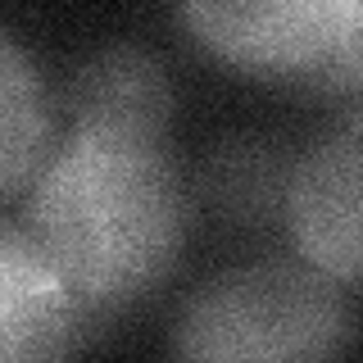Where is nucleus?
<instances>
[{
    "instance_id": "nucleus-1",
    "label": "nucleus",
    "mask_w": 363,
    "mask_h": 363,
    "mask_svg": "<svg viewBox=\"0 0 363 363\" xmlns=\"http://www.w3.org/2000/svg\"><path fill=\"white\" fill-rule=\"evenodd\" d=\"M23 227L86 313H118L173 272L186 196L164 141L73 128L32 182Z\"/></svg>"
},
{
    "instance_id": "nucleus-2",
    "label": "nucleus",
    "mask_w": 363,
    "mask_h": 363,
    "mask_svg": "<svg viewBox=\"0 0 363 363\" xmlns=\"http://www.w3.org/2000/svg\"><path fill=\"white\" fill-rule=\"evenodd\" d=\"M354 327L332 277L313 264H250L213 277L173 323L182 359H332Z\"/></svg>"
},
{
    "instance_id": "nucleus-3",
    "label": "nucleus",
    "mask_w": 363,
    "mask_h": 363,
    "mask_svg": "<svg viewBox=\"0 0 363 363\" xmlns=\"http://www.w3.org/2000/svg\"><path fill=\"white\" fill-rule=\"evenodd\" d=\"M213 60L259 77H323L350 37L354 0H177Z\"/></svg>"
},
{
    "instance_id": "nucleus-4",
    "label": "nucleus",
    "mask_w": 363,
    "mask_h": 363,
    "mask_svg": "<svg viewBox=\"0 0 363 363\" xmlns=\"http://www.w3.org/2000/svg\"><path fill=\"white\" fill-rule=\"evenodd\" d=\"M286 218L318 272L363 281V105L340 113L300 155L286 186Z\"/></svg>"
},
{
    "instance_id": "nucleus-5",
    "label": "nucleus",
    "mask_w": 363,
    "mask_h": 363,
    "mask_svg": "<svg viewBox=\"0 0 363 363\" xmlns=\"http://www.w3.org/2000/svg\"><path fill=\"white\" fill-rule=\"evenodd\" d=\"M82 304L28 236L0 227V363L55 359L73 345Z\"/></svg>"
},
{
    "instance_id": "nucleus-6",
    "label": "nucleus",
    "mask_w": 363,
    "mask_h": 363,
    "mask_svg": "<svg viewBox=\"0 0 363 363\" xmlns=\"http://www.w3.org/2000/svg\"><path fill=\"white\" fill-rule=\"evenodd\" d=\"M68 109H73V128L164 141L173 118V86L155 55L136 45H109L77 68L68 86Z\"/></svg>"
},
{
    "instance_id": "nucleus-7",
    "label": "nucleus",
    "mask_w": 363,
    "mask_h": 363,
    "mask_svg": "<svg viewBox=\"0 0 363 363\" xmlns=\"http://www.w3.org/2000/svg\"><path fill=\"white\" fill-rule=\"evenodd\" d=\"M50 141V96L37 64L0 32V191L32 173Z\"/></svg>"
},
{
    "instance_id": "nucleus-8",
    "label": "nucleus",
    "mask_w": 363,
    "mask_h": 363,
    "mask_svg": "<svg viewBox=\"0 0 363 363\" xmlns=\"http://www.w3.org/2000/svg\"><path fill=\"white\" fill-rule=\"evenodd\" d=\"M323 86H363V0H354L350 14V37L340 45V55L327 64V73L318 77Z\"/></svg>"
}]
</instances>
